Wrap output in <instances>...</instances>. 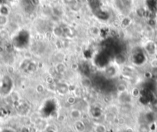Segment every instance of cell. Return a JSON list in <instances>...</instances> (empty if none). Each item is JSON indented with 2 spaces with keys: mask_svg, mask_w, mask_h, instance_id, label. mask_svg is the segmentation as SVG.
<instances>
[{
  "mask_svg": "<svg viewBox=\"0 0 157 132\" xmlns=\"http://www.w3.org/2000/svg\"><path fill=\"white\" fill-rule=\"evenodd\" d=\"M96 132H106V128L105 126L101 125H97L96 128Z\"/></svg>",
  "mask_w": 157,
  "mask_h": 132,
  "instance_id": "cell-5",
  "label": "cell"
},
{
  "mask_svg": "<svg viewBox=\"0 0 157 132\" xmlns=\"http://www.w3.org/2000/svg\"><path fill=\"white\" fill-rule=\"evenodd\" d=\"M81 112L78 109H72L70 112L71 118L73 119H78L81 117Z\"/></svg>",
  "mask_w": 157,
  "mask_h": 132,
  "instance_id": "cell-1",
  "label": "cell"
},
{
  "mask_svg": "<svg viewBox=\"0 0 157 132\" xmlns=\"http://www.w3.org/2000/svg\"><path fill=\"white\" fill-rule=\"evenodd\" d=\"M9 14V9L5 6H2L0 8V15L2 16H7V15Z\"/></svg>",
  "mask_w": 157,
  "mask_h": 132,
  "instance_id": "cell-4",
  "label": "cell"
},
{
  "mask_svg": "<svg viewBox=\"0 0 157 132\" xmlns=\"http://www.w3.org/2000/svg\"><path fill=\"white\" fill-rule=\"evenodd\" d=\"M126 90V86L123 84H120L118 87V91H124Z\"/></svg>",
  "mask_w": 157,
  "mask_h": 132,
  "instance_id": "cell-6",
  "label": "cell"
},
{
  "mask_svg": "<svg viewBox=\"0 0 157 132\" xmlns=\"http://www.w3.org/2000/svg\"><path fill=\"white\" fill-rule=\"evenodd\" d=\"M66 69V65H65L63 63H62V62H61V63H59V64L57 65V66H56V70H57L59 73L65 72Z\"/></svg>",
  "mask_w": 157,
  "mask_h": 132,
  "instance_id": "cell-2",
  "label": "cell"
},
{
  "mask_svg": "<svg viewBox=\"0 0 157 132\" xmlns=\"http://www.w3.org/2000/svg\"><path fill=\"white\" fill-rule=\"evenodd\" d=\"M8 22V18H7V16H2V15H0V25H5Z\"/></svg>",
  "mask_w": 157,
  "mask_h": 132,
  "instance_id": "cell-3",
  "label": "cell"
},
{
  "mask_svg": "<svg viewBox=\"0 0 157 132\" xmlns=\"http://www.w3.org/2000/svg\"><path fill=\"white\" fill-rule=\"evenodd\" d=\"M1 77H2V75H1V73H0V79H1Z\"/></svg>",
  "mask_w": 157,
  "mask_h": 132,
  "instance_id": "cell-7",
  "label": "cell"
}]
</instances>
